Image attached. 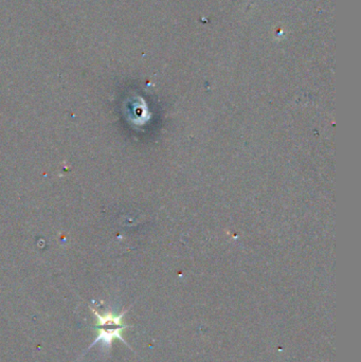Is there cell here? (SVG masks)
<instances>
[{
  "mask_svg": "<svg viewBox=\"0 0 361 362\" xmlns=\"http://www.w3.org/2000/svg\"><path fill=\"white\" fill-rule=\"evenodd\" d=\"M91 312L97 317L95 329L97 331V336L89 346L88 350L93 348V346L97 344H102V346L110 349L114 340H121L129 348V344L125 341L122 336L123 331L129 327L123 322L125 312L121 313L120 315H116L112 310L101 313L93 308H91Z\"/></svg>",
  "mask_w": 361,
  "mask_h": 362,
  "instance_id": "6da1fadb",
  "label": "cell"
}]
</instances>
